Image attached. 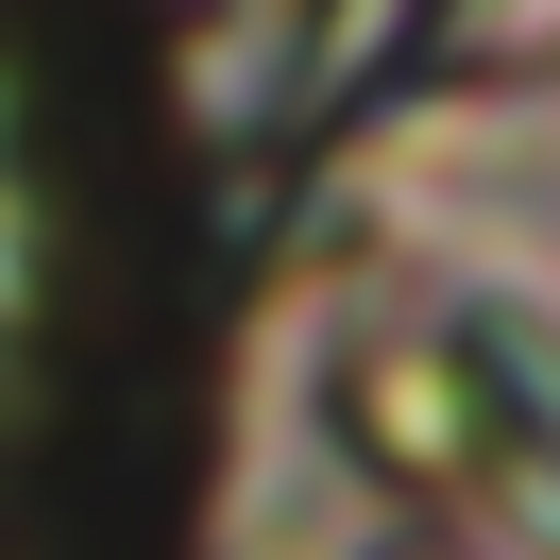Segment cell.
<instances>
[{"instance_id": "obj_2", "label": "cell", "mask_w": 560, "mask_h": 560, "mask_svg": "<svg viewBox=\"0 0 560 560\" xmlns=\"http://www.w3.org/2000/svg\"><path fill=\"white\" fill-rule=\"evenodd\" d=\"M390 560H442V544H390Z\"/></svg>"}, {"instance_id": "obj_1", "label": "cell", "mask_w": 560, "mask_h": 560, "mask_svg": "<svg viewBox=\"0 0 560 560\" xmlns=\"http://www.w3.org/2000/svg\"><path fill=\"white\" fill-rule=\"evenodd\" d=\"M340 442L374 458L390 492H476L492 458H510L458 340H357V357H340Z\"/></svg>"}]
</instances>
